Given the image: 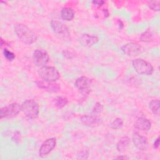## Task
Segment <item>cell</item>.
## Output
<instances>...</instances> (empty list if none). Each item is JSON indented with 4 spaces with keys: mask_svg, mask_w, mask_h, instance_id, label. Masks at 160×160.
Here are the masks:
<instances>
[{
    "mask_svg": "<svg viewBox=\"0 0 160 160\" xmlns=\"http://www.w3.org/2000/svg\"><path fill=\"white\" fill-rule=\"evenodd\" d=\"M14 31L19 39L25 44H32L37 40V35L24 24H16Z\"/></svg>",
    "mask_w": 160,
    "mask_h": 160,
    "instance_id": "cell-1",
    "label": "cell"
},
{
    "mask_svg": "<svg viewBox=\"0 0 160 160\" xmlns=\"http://www.w3.org/2000/svg\"><path fill=\"white\" fill-rule=\"evenodd\" d=\"M21 110L26 117L34 119L38 117L39 106L38 103L33 99H26L21 104Z\"/></svg>",
    "mask_w": 160,
    "mask_h": 160,
    "instance_id": "cell-2",
    "label": "cell"
},
{
    "mask_svg": "<svg viewBox=\"0 0 160 160\" xmlns=\"http://www.w3.org/2000/svg\"><path fill=\"white\" fill-rule=\"evenodd\" d=\"M132 65L137 73L140 75L150 76L154 72L152 66L148 61L141 59H134L132 62Z\"/></svg>",
    "mask_w": 160,
    "mask_h": 160,
    "instance_id": "cell-3",
    "label": "cell"
},
{
    "mask_svg": "<svg viewBox=\"0 0 160 160\" xmlns=\"http://www.w3.org/2000/svg\"><path fill=\"white\" fill-rule=\"evenodd\" d=\"M38 74L43 81L48 82H56L60 77L59 71L52 66H45L40 68Z\"/></svg>",
    "mask_w": 160,
    "mask_h": 160,
    "instance_id": "cell-4",
    "label": "cell"
},
{
    "mask_svg": "<svg viewBox=\"0 0 160 160\" xmlns=\"http://www.w3.org/2000/svg\"><path fill=\"white\" fill-rule=\"evenodd\" d=\"M21 111V104L18 102H12L1 109L0 118L1 119L11 118L17 116Z\"/></svg>",
    "mask_w": 160,
    "mask_h": 160,
    "instance_id": "cell-5",
    "label": "cell"
},
{
    "mask_svg": "<svg viewBox=\"0 0 160 160\" xmlns=\"http://www.w3.org/2000/svg\"><path fill=\"white\" fill-rule=\"evenodd\" d=\"M32 59L34 64L36 66L42 68L48 64L49 60V56L45 50L37 49L33 52Z\"/></svg>",
    "mask_w": 160,
    "mask_h": 160,
    "instance_id": "cell-6",
    "label": "cell"
},
{
    "mask_svg": "<svg viewBox=\"0 0 160 160\" xmlns=\"http://www.w3.org/2000/svg\"><path fill=\"white\" fill-rule=\"evenodd\" d=\"M91 84V79L84 76L77 78L74 82V86L82 95H88L89 94Z\"/></svg>",
    "mask_w": 160,
    "mask_h": 160,
    "instance_id": "cell-7",
    "label": "cell"
},
{
    "mask_svg": "<svg viewBox=\"0 0 160 160\" xmlns=\"http://www.w3.org/2000/svg\"><path fill=\"white\" fill-rule=\"evenodd\" d=\"M51 27L54 32L56 34L61 35L66 39H69L70 38V32L69 28L62 22L57 20H52L51 21Z\"/></svg>",
    "mask_w": 160,
    "mask_h": 160,
    "instance_id": "cell-8",
    "label": "cell"
},
{
    "mask_svg": "<svg viewBox=\"0 0 160 160\" xmlns=\"http://www.w3.org/2000/svg\"><path fill=\"white\" fill-rule=\"evenodd\" d=\"M56 139L55 138H50L45 140L41 144L39 149V156L44 158L48 156L52 150L56 147Z\"/></svg>",
    "mask_w": 160,
    "mask_h": 160,
    "instance_id": "cell-9",
    "label": "cell"
},
{
    "mask_svg": "<svg viewBox=\"0 0 160 160\" xmlns=\"http://www.w3.org/2000/svg\"><path fill=\"white\" fill-rule=\"evenodd\" d=\"M121 51L127 56H136L141 53V46L136 42H128L121 47Z\"/></svg>",
    "mask_w": 160,
    "mask_h": 160,
    "instance_id": "cell-10",
    "label": "cell"
},
{
    "mask_svg": "<svg viewBox=\"0 0 160 160\" xmlns=\"http://www.w3.org/2000/svg\"><path fill=\"white\" fill-rule=\"evenodd\" d=\"M132 142L134 146L139 150H145L148 146V139L137 132L132 134Z\"/></svg>",
    "mask_w": 160,
    "mask_h": 160,
    "instance_id": "cell-11",
    "label": "cell"
},
{
    "mask_svg": "<svg viewBox=\"0 0 160 160\" xmlns=\"http://www.w3.org/2000/svg\"><path fill=\"white\" fill-rule=\"evenodd\" d=\"M81 123L88 127H95L101 123V119L96 114H86L81 116L80 119Z\"/></svg>",
    "mask_w": 160,
    "mask_h": 160,
    "instance_id": "cell-12",
    "label": "cell"
},
{
    "mask_svg": "<svg viewBox=\"0 0 160 160\" xmlns=\"http://www.w3.org/2000/svg\"><path fill=\"white\" fill-rule=\"evenodd\" d=\"M36 83L38 88L50 92H57L61 89L60 86L58 84L55 83V82H48L42 80L37 81H36Z\"/></svg>",
    "mask_w": 160,
    "mask_h": 160,
    "instance_id": "cell-13",
    "label": "cell"
},
{
    "mask_svg": "<svg viewBox=\"0 0 160 160\" xmlns=\"http://www.w3.org/2000/svg\"><path fill=\"white\" fill-rule=\"evenodd\" d=\"M99 38L96 36L89 34H83L79 38V42L85 47H91L98 42Z\"/></svg>",
    "mask_w": 160,
    "mask_h": 160,
    "instance_id": "cell-14",
    "label": "cell"
},
{
    "mask_svg": "<svg viewBox=\"0 0 160 160\" xmlns=\"http://www.w3.org/2000/svg\"><path fill=\"white\" fill-rule=\"evenodd\" d=\"M134 126L136 129L141 131H148L151 128V122L148 119L141 117L136 121Z\"/></svg>",
    "mask_w": 160,
    "mask_h": 160,
    "instance_id": "cell-15",
    "label": "cell"
},
{
    "mask_svg": "<svg viewBox=\"0 0 160 160\" xmlns=\"http://www.w3.org/2000/svg\"><path fill=\"white\" fill-rule=\"evenodd\" d=\"M61 17L66 21H71L74 17V12L71 8L64 7L61 10Z\"/></svg>",
    "mask_w": 160,
    "mask_h": 160,
    "instance_id": "cell-16",
    "label": "cell"
},
{
    "mask_svg": "<svg viewBox=\"0 0 160 160\" xmlns=\"http://www.w3.org/2000/svg\"><path fill=\"white\" fill-rule=\"evenodd\" d=\"M130 139L128 136H123L120 138L116 144V149L118 152H122L125 151L129 147Z\"/></svg>",
    "mask_w": 160,
    "mask_h": 160,
    "instance_id": "cell-17",
    "label": "cell"
},
{
    "mask_svg": "<svg viewBox=\"0 0 160 160\" xmlns=\"http://www.w3.org/2000/svg\"><path fill=\"white\" fill-rule=\"evenodd\" d=\"M159 104L160 102L159 99H153L149 103V108L154 114L157 116L159 114Z\"/></svg>",
    "mask_w": 160,
    "mask_h": 160,
    "instance_id": "cell-18",
    "label": "cell"
},
{
    "mask_svg": "<svg viewBox=\"0 0 160 160\" xmlns=\"http://www.w3.org/2000/svg\"><path fill=\"white\" fill-rule=\"evenodd\" d=\"M68 103V99L66 97L58 96L54 99V104L58 108H62Z\"/></svg>",
    "mask_w": 160,
    "mask_h": 160,
    "instance_id": "cell-19",
    "label": "cell"
},
{
    "mask_svg": "<svg viewBox=\"0 0 160 160\" xmlns=\"http://www.w3.org/2000/svg\"><path fill=\"white\" fill-rule=\"evenodd\" d=\"M153 38V35L151 31L147 29L146 31L142 32L140 37L139 40L142 42H150Z\"/></svg>",
    "mask_w": 160,
    "mask_h": 160,
    "instance_id": "cell-20",
    "label": "cell"
},
{
    "mask_svg": "<svg viewBox=\"0 0 160 160\" xmlns=\"http://www.w3.org/2000/svg\"><path fill=\"white\" fill-rule=\"evenodd\" d=\"M123 123L124 121L121 118H117L114 120H113V121L110 124V127L112 129H119L122 126Z\"/></svg>",
    "mask_w": 160,
    "mask_h": 160,
    "instance_id": "cell-21",
    "label": "cell"
},
{
    "mask_svg": "<svg viewBox=\"0 0 160 160\" xmlns=\"http://www.w3.org/2000/svg\"><path fill=\"white\" fill-rule=\"evenodd\" d=\"M3 55L4 58L8 61H12L15 58V54L12 52V51L8 50L7 48H4L2 51Z\"/></svg>",
    "mask_w": 160,
    "mask_h": 160,
    "instance_id": "cell-22",
    "label": "cell"
},
{
    "mask_svg": "<svg viewBox=\"0 0 160 160\" xmlns=\"http://www.w3.org/2000/svg\"><path fill=\"white\" fill-rule=\"evenodd\" d=\"M159 1H150L148 2V6L154 11H159Z\"/></svg>",
    "mask_w": 160,
    "mask_h": 160,
    "instance_id": "cell-23",
    "label": "cell"
},
{
    "mask_svg": "<svg viewBox=\"0 0 160 160\" xmlns=\"http://www.w3.org/2000/svg\"><path fill=\"white\" fill-rule=\"evenodd\" d=\"M103 106L100 102H96L92 109V114H97L98 113H100L103 110Z\"/></svg>",
    "mask_w": 160,
    "mask_h": 160,
    "instance_id": "cell-24",
    "label": "cell"
},
{
    "mask_svg": "<svg viewBox=\"0 0 160 160\" xmlns=\"http://www.w3.org/2000/svg\"><path fill=\"white\" fill-rule=\"evenodd\" d=\"M62 53V55H63L64 57H65L66 58L69 59H72L73 58L75 57L74 52L73 51H72L69 50V49H64V50H63Z\"/></svg>",
    "mask_w": 160,
    "mask_h": 160,
    "instance_id": "cell-25",
    "label": "cell"
},
{
    "mask_svg": "<svg viewBox=\"0 0 160 160\" xmlns=\"http://www.w3.org/2000/svg\"><path fill=\"white\" fill-rule=\"evenodd\" d=\"M89 156V151L88 149L81 150L78 154V159H87Z\"/></svg>",
    "mask_w": 160,
    "mask_h": 160,
    "instance_id": "cell-26",
    "label": "cell"
},
{
    "mask_svg": "<svg viewBox=\"0 0 160 160\" xmlns=\"http://www.w3.org/2000/svg\"><path fill=\"white\" fill-rule=\"evenodd\" d=\"M20 139H21V133L19 131L15 132L14 134L12 137V140L17 143L19 141Z\"/></svg>",
    "mask_w": 160,
    "mask_h": 160,
    "instance_id": "cell-27",
    "label": "cell"
},
{
    "mask_svg": "<svg viewBox=\"0 0 160 160\" xmlns=\"http://www.w3.org/2000/svg\"><path fill=\"white\" fill-rule=\"evenodd\" d=\"M104 3H105V1L102 0H94L92 1V4L98 8L101 7Z\"/></svg>",
    "mask_w": 160,
    "mask_h": 160,
    "instance_id": "cell-28",
    "label": "cell"
},
{
    "mask_svg": "<svg viewBox=\"0 0 160 160\" xmlns=\"http://www.w3.org/2000/svg\"><path fill=\"white\" fill-rule=\"evenodd\" d=\"M159 138L158 137L155 139V141H154L153 144H152V147H153L154 149H158L159 148Z\"/></svg>",
    "mask_w": 160,
    "mask_h": 160,
    "instance_id": "cell-29",
    "label": "cell"
},
{
    "mask_svg": "<svg viewBox=\"0 0 160 160\" xmlns=\"http://www.w3.org/2000/svg\"><path fill=\"white\" fill-rule=\"evenodd\" d=\"M118 26L119 30H122L124 28V23L121 19H118Z\"/></svg>",
    "mask_w": 160,
    "mask_h": 160,
    "instance_id": "cell-30",
    "label": "cell"
},
{
    "mask_svg": "<svg viewBox=\"0 0 160 160\" xmlns=\"http://www.w3.org/2000/svg\"><path fill=\"white\" fill-rule=\"evenodd\" d=\"M116 159H128V157H126V156H119V157H117V158H116Z\"/></svg>",
    "mask_w": 160,
    "mask_h": 160,
    "instance_id": "cell-31",
    "label": "cell"
}]
</instances>
